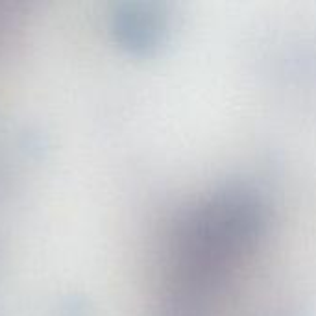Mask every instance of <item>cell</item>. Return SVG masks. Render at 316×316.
<instances>
[{
  "label": "cell",
  "mask_w": 316,
  "mask_h": 316,
  "mask_svg": "<svg viewBox=\"0 0 316 316\" xmlns=\"http://www.w3.org/2000/svg\"><path fill=\"white\" fill-rule=\"evenodd\" d=\"M279 163H281V161H279ZM279 178H281V165H279ZM281 190H283V185H281V179H279V192H281Z\"/></svg>",
  "instance_id": "6da1fadb"
}]
</instances>
